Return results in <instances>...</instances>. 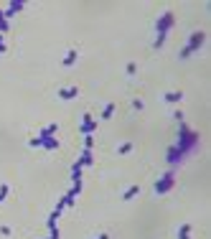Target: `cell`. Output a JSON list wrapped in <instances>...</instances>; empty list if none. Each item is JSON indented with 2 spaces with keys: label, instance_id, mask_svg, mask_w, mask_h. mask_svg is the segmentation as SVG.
Segmentation results:
<instances>
[{
  "label": "cell",
  "instance_id": "2",
  "mask_svg": "<svg viewBox=\"0 0 211 239\" xmlns=\"http://www.w3.org/2000/svg\"><path fill=\"white\" fill-rule=\"evenodd\" d=\"M165 99H168V102H178V99H181V92H173V94H165Z\"/></svg>",
  "mask_w": 211,
  "mask_h": 239
},
{
  "label": "cell",
  "instance_id": "1",
  "mask_svg": "<svg viewBox=\"0 0 211 239\" xmlns=\"http://www.w3.org/2000/svg\"><path fill=\"white\" fill-rule=\"evenodd\" d=\"M74 94H77V89H61V97H64V99H71Z\"/></svg>",
  "mask_w": 211,
  "mask_h": 239
},
{
  "label": "cell",
  "instance_id": "3",
  "mask_svg": "<svg viewBox=\"0 0 211 239\" xmlns=\"http://www.w3.org/2000/svg\"><path fill=\"white\" fill-rule=\"evenodd\" d=\"M74 59H77V54H74V51H71V54L66 56V61H64V64H74Z\"/></svg>",
  "mask_w": 211,
  "mask_h": 239
}]
</instances>
